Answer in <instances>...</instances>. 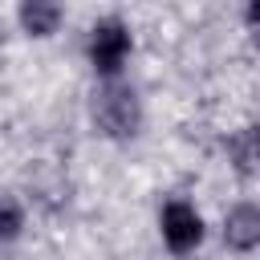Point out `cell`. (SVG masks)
I'll use <instances>...</instances> for the list:
<instances>
[{
    "label": "cell",
    "mask_w": 260,
    "mask_h": 260,
    "mask_svg": "<svg viewBox=\"0 0 260 260\" xmlns=\"http://www.w3.org/2000/svg\"><path fill=\"white\" fill-rule=\"evenodd\" d=\"M89 118L93 130L110 142H130L142 130V98L130 81L114 77V81H98L89 93Z\"/></svg>",
    "instance_id": "obj_1"
},
{
    "label": "cell",
    "mask_w": 260,
    "mask_h": 260,
    "mask_svg": "<svg viewBox=\"0 0 260 260\" xmlns=\"http://www.w3.org/2000/svg\"><path fill=\"white\" fill-rule=\"evenodd\" d=\"M134 53V32L122 16H102L89 24V37H85V57L98 73V81H114L122 77L126 61Z\"/></svg>",
    "instance_id": "obj_2"
},
{
    "label": "cell",
    "mask_w": 260,
    "mask_h": 260,
    "mask_svg": "<svg viewBox=\"0 0 260 260\" xmlns=\"http://www.w3.org/2000/svg\"><path fill=\"white\" fill-rule=\"evenodd\" d=\"M158 236L175 256H187L203 244V215L187 199H167L158 211Z\"/></svg>",
    "instance_id": "obj_3"
},
{
    "label": "cell",
    "mask_w": 260,
    "mask_h": 260,
    "mask_svg": "<svg viewBox=\"0 0 260 260\" xmlns=\"http://www.w3.org/2000/svg\"><path fill=\"white\" fill-rule=\"evenodd\" d=\"M219 236H223L228 252H240V256L256 252V248H260V203H252V199L232 203V207L223 211Z\"/></svg>",
    "instance_id": "obj_4"
},
{
    "label": "cell",
    "mask_w": 260,
    "mask_h": 260,
    "mask_svg": "<svg viewBox=\"0 0 260 260\" xmlns=\"http://www.w3.org/2000/svg\"><path fill=\"white\" fill-rule=\"evenodd\" d=\"M61 20H65V8L53 4V0H24V4L16 8L20 32H24V37H37V41L53 37V32L61 28Z\"/></svg>",
    "instance_id": "obj_5"
},
{
    "label": "cell",
    "mask_w": 260,
    "mask_h": 260,
    "mask_svg": "<svg viewBox=\"0 0 260 260\" xmlns=\"http://www.w3.org/2000/svg\"><path fill=\"white\" fill-rule=\"evenodd\" d=\"M223 150H228V162H232V171H236L240 179L260 175V138H256V126L232 130L228 142H223Z\"/></svg>",
    "instance_id": "obj_6"
},
{
    "label": "cell",
    "mask_w": 260,
    "mask_h": 260,
    "mask_svg": "<svg viewBox=\"0 0 260 260\" xmlns=\"http://www.w3.org/2000/svg\"><path fill=\"white\" fill-rule=\"evenodd\" d=\"M20 232H24V207H20V199L0 195V244L20 240Z\"/></svg>",
    "instance_id": "obj_7"
},
{
    "label": "cell",
    "mask_w": 260,
    "mask_h": 260,
    "mask_svg": "<svg viewBox=\"0 0 260 260\" xmlns=\"http://www.w3.org/2000/svg\"><path fill=\"white\" fill-rule=\"evenodd\" d=\"M244 28H248V37L260 45V0H252V4L244 8Z\"/></svg>",
    "instance_id": "obj_8"
},
{
    "label": "cell",
    "mask_w": 260,
    "mask_h": 260,
    "mask_svg": "<svg viewBox=\"0 0 260 260\" xmlns=\"http://www.w3.org/2000/svg\"><path fill=\"white\" fill-rule=\"evenodd\" d=\"M256 138H260V122H256Z\"/></svg>",
    "instance_id": "obj_9"
},
{
    "label": "cell",
    "mask_w": 260,
    "mask_h": 260,
    "mask_svg": "<svg viewBox=\"0 0 260 260\" xmlns=\"http://www.w3.org/2000/svg\"><path fill=\"white\" fill-rule=\"evenodd\" d=\"M0 32H4V28H0Z\"/></svg>",
    "instance_id": "obj_10"
}]
</instances>
